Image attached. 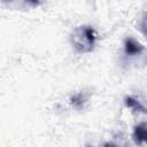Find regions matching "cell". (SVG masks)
<instances>
[{"mask_svg":"<svg viewBox=\"0 0 147 147\" xmlns=\"http://www.w3.org/2000/svg\"><path fill=\"white\" fill-rule=\"evenodd\" d=\"M124 53L126 56H138L145 52V47L133 37H126L124 39Z\"/></svg>","mask_w":147,"mask_h":147,"instance_id":"obj_2","label":"cell"},{"mask_svg":"<svg viewBox=\"0 0 147 147\" xmlns=\"http://www.w3.org/2000/svg\"><path fill=\"white\" fill-rule=\"evenodd\" d=\"M86 101H87V98H86L85 94L82 93V92L71 95V98H70V105H71L74 108H76V109L83 108Z\"/></svg>","mask_w":147,"mask_h":147,"instance_id":"obj_5","label":"cell"},{"mask_svg":"<svg viewBox=\"0 0 147 147\" xmlns=\"http://www.w3.org/2000/svg\"><path fill=\"white\" fill-rule=\"evenodd\" d=\"M29 5H31V6H33V7H38V6H40V3H41V1L40 0H25Z\"/></svg>","mask_w":147,"mask_h":147,"instance_id":"obj_7","label":"cell"},{"mask_svg":"<svg viewBox=\"0 0 147 147\" xmlns=\"http://www.w3.org/2000/svg\"><path fill=\"white\" fill-rule=\"evenodd\" d=\"M72 47L80 54L91 53L96 44V32L91 25L76 26L70 34Z\"/></svg>","mask_w":147,"mask_h":147,"instance_id":"obj_1","label":"cell"},{"mask_svg":"<svg viewBox=\"0 0 147 147\" xmlns=\"http://www.w3.org/2000/svg\"><path fill=\"white\" fill-rule=\"evenodd\" d=\"M132 139L137 145L147 144V122H141L133 127Z\"/></svg>","mask_w":147,"mask_h":147,"instance_id":"obj_3","label":"cell"},{"mask_svg":"<svg viewBox=\"0 0 147 147\" xmlns=\"http://www.w3.org/2000/svg\"><path fill=\"white\" fill-rule=\"evenodd\" d=\"M139 29L141 31V33L147 38V11H145L141 16L140 20V24H139Z\"/></svg>","mask_w":147,"mask_h":147,"instance_id":"obj_6","label":"cell"},{"mask_svg":"<svg viewBox=\"0 0 147 147\" xmlns=\"http://www.w3.org/2000/svg\"><path fill=\"white\" fill-rule=\"evenodd\" d=\"M124 105H125L126 108L131 109L134 113L146 114L147 115V107L142 103V101H140L139 99H137L133 95H126L124 98Z\"/></svg>","mask_w":147,"mask_h":147,"instance_id":"obj_4","label":"cell"}]
</instances>
